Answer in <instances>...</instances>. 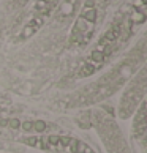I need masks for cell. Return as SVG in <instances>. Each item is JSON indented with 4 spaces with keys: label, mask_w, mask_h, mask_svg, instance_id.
Instances as JSON below:
<instances>
[{
    "label": "cell",
    "mask_w": 147,
    "mask_h": 153,
    "mask_svg": "<svg viewBox=\"0 0 147 153\" xmlns=\"http://www.w3.org/2000/svg\"><path fill=\"white\" fill-rule=\"evenodd\" d=\"M97 22V8L93 7V2L89 0L87 7L82 10L79 18L75 22V27L71 30L70 41L73 44H86L93 33V27Z\"/></svg>",
    "instance_id": "cell-1"
},
{
    "label": "cell",
    "mask_w": 147,
    "mask_h": 153,
    "mask_svg": "<svg viewBox=\"0 0 147 153\" xmlns=\"http://www.w3.org/2000/svg\"><path fill=\"white\" fill-rule=\"evenodd\" d=\"M144 90H146V76H144V71H141L138 79H134V82L127 88V92L122 96V101H120V117L122 118H128L134 112L136 106L139 104V101L144 96Z\"/></svg>",
    "instance_id": "cell-2"
},
{
    "label": "cell",
    "mask_w": 147,
    "mask_h": 153,
    "mask_svg": "<svg viewBox=\"0 0 147 153\" xmlns=\"http://www.w3.org/2000/svg\"><path fill=\"white\" fill-rule=\"evenodd\" d=\"M147 129V118H146V103L141 104L139 111L134 115V122H133V134L134 137H143L146 134Z\"/></svg>",
    "instance_id": "cell-3"
},
{
    "label": "cell",
    "mask_w": 147,
    "mask_h": 153,
    "mask_svg": "<svg viewBox=\"0 0 147 153\" xmlns=\"http://www.w3.org/2000/svg\"><path fill=\"white\" fill-rule=\"evenodd\" d=\"M43 22H44V16H41V14L33 16V18L24 25V29H22V32H21V39H27V38L33 36L40 29H41Z\"/></svg>",
    "instance_id": "cell-4"
},
{
    "label": "cell",
    "mask_w": 147,
    "mask_h": 153,
    "mask_svg": "<svg viewBox=\"0 0 147 153\" xmlns=\"http://www.w3.org/2000/svg\"><path fill=\"white\" fill-rule=\"evenodd\" d=\"M68 149L71 152H75V153H93V150L90 149L89 145H86L84 142H81V140H76V139H70V142H68Z\"/></svg>",
    "instance_id": "cell-5"
},
{
    "label": "cell",
    "mask_w": 147,
    "mask_h": 153,
    "mask_svg": "<svg viewBox=\"0 0 147 153\" xmlns=\"http://www.w3.org/2000/svg\"><path fill=\"white\" fill-rule=\"evenodd\" d=\"M75 3H76V0H65L60 7V18H68V16H71L73 10H75Z\"/></svg>",
    "instance_id": "cell-6"
},
{
    "label": "cell",
    "mask_w": 147,
    "mask_h": 153,
    "mask_svg": "<svg viewBox=\"0 0 147 153\" xmlns=\"http://www.w3.org/2000/svg\"><path fill=\"white\" fill-rule=\"evenodd\" d=\"M33 128H35L37 131H43V129L46 128V126H44V123H43V122H37L35 125H33Z\"/></svg>",
    "instance_id": "cell-7"
},
{
    "label": "cell",
    "mask_w": 147,
    "mask_h": 153,
    "mask_svg": "<svg viewBox=\"0 0 147 153\" xmlns=\"http://www.w3.org/2000/svg\"><path fill=\"white\" fill-rule=\"evenodd\" d=\"M32 128H33V125L29 123V122H25L24 125H22V129H25V131H29V129H32Z\"/></svg>",
    "instance_id": "cell-8"
},
{
    "label": "cell",
    "mask_w": 147,
    "mask_h": 153,
    "mask_svg": "<svg viewBox=\"0 0 147 153\" xmlns=\"http://www.w3.org/2000/svg\"><path fill=\"white\" fill-rule=\"evenodd\" d=\"M10 126L11 128H18L19 126V122L18 120H10Z\"/></svg>",
    "instance_id": "cell-9"
}]
</instances>
